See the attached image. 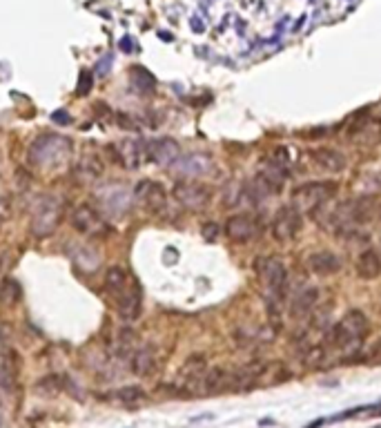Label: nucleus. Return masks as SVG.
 I'll return each mask as SVG.
<instances>
[{
	"mask_svg": "<svg viewBox=\"0 0 381 428\" xmlns=\"http://www.w3.org/2000/svg\"><path fill=\"white\" fill-rule=\"evenodd\" d=\"M11 217V203L7 196H0V221H7Z\"/></svg>",
	"mask_w": 381,
	"mask_h": 428,
	"instance_id": "72a5a7b5",
	"label": "nucleus"
},
{
	"mask_svg": "<svg viewBox=\"0 0 381 428\" xmlns=\"http://www.w3.org/2000/svg\"><path fill=\"white\" fill-rule=\"evenodd\" d=\"M201 390L206 395H221V393H230L232 390V370L223 368V366H214L203 377Z\"/></svg>",
	"mask_w": 381,
	"mask_h": 428,
	"instance_id": "f3484780",
	"label": "nucleus"
},
{
	"mask_svg": "<svg viewBox=\"0 0 381 428\" xmlns=\"http://www.w3.org/2000/svg\"><path fill=\"white\" fill-rule=\"evenodd\" d=\"M20 301V283L16 279H5L0 286V304L5 308L16 306Z\"/></svg>",
	"mask_w": 381,
	"mask_h": 428,
	"instance_id": "c85d7f7f",
	"label": "nucleus"
},
{
	"mask_svg": "<svg viewBox=\"0 0 381 428\" xmlns=\"http://www.w3.org/2000/svg\"><path fill=\"white\" fill-rule=\"evenodd\" d=\"M261 232H263L261 219L248 212L232 214V217H227V221L223 225V234L234 243H248L252 239H257Z\"/></svg>",
	"mask_w": 381,
	"mask_h": 428,
	"instance_id": "39448f33",
	"label": "nucleus"
},
{
	"mask_svg": "<svg viewBox=\"0 0 381 428\" xmlns=\"http://www.w3.org/2000/svg\"><path fill=\"white\" fill-rule=\"evenodd\" d=\"M319 304V290L312 286H306L301 293H297L290 301V317L292 319H306Z\"/></svg>",
	"mask_w": 381,
	"mask_h": 428,
	"instance_id": "6ab92c4d",
	"label": "nucleus"
},
{
	"mask_svg": "<svg viewBox=\"0 0 381 428\" xmlns=\"http://www.w3.org/2000/svg\"><path fill=\"white\" fill-rule=\"evenodd\" d=\"M52 121H54V123H58V125H67L72 119H69L67 112H62V109H60V112H54V114H52Z\"/></svg>",
	"mask_w": 381,
	"mask_h": 428,
	"instance_id": "f704fd0d",
	"label": "nucleus"
},
{
	"mask_svg": "<svg viewBox=\"0 0 381 428\" xmlns=\"http://www.w3.org/2000/svg\"><path fill=\"white\" fill-rule=\"evenodd\" d=\"M69 386L67 377L60 375V373H49V375H43L41 380L34 384V393L38 397H56L58 393H62Z\"/></svg>",
	"mask_w": 381,
	"mask_h": 428,
	"instance_id": "4be33fe9",
	"label": "nucleus"
},
{
	"mask_svg": "<svg viewBox=\"0 0 381 428\" xmlns=\"http://www.w3.org/2000/svg\"><path fill=\"white\" fill-rule=\"evenodd\" d=\"M119 299V314L125 321H136L141 317L143 310V297H141V288L132 279V283L127 286V290L116 297Z\"/></svg>",
	"mask_w": 381,
	"mask_h": 428,
	"instance_id": "dca6fc26",
	"label": "nucleus"
},
{
	"mask_svg": "<svg viewBox=\"0 0 381 428\" xmlns=\"http://www.w3.org/2000/svg\"><path fill=\"white\" fill-rule=\"evenodd\" d=\"M134 196L154 214H159L165 208V203H168V192H165V187L156 181H141L136 185Z\"/></svg>",
	"mask_w": 381,
	"mask_h": 428,
	"instance_id": "ddd939ff",
	"label": "nucleus"
},
{
	"mask_svg": "<svg viewBox=\"0 0 381 428\" xmlns=\"http://www.w3.org/2000/svg\"><path fill=\"white\" fill-rule=\"evenodd\" d=\"M354 268H357V274L361 276L363 281H373L381 274V257L377 250H363V253L357 257V263H354Z\"/></svg>",
	"mask_w": 381,
	"mask_h": 428,
	"instance_id": "5701e85b",
	"label": "nucleus"
},
{
	"mask_svg": "<svg viewBox=\"0 0 381 428\" xmlns=\"http://www.w3.org/2000/svg\"><path fill=\"white\" fill-rule=\"evenodd\" d=\"M339 192V185L335 181H310V183H301L292 190V196L297 201H303L310 208L323 206L328 201H333Z\"/></svg>",
	"mask_w": 381,
	"mask_h": 428,
	"instance_id": "6e6552de",
	"label": "nucleus"
},
{
	"mask_svg": "<svg viewBox=\"0 0 381 428\" xmlns=\"http://www.w3.org/2000/svg\"><path fill=\"white\" fill-rule=\"evenodd\" d=\"M373 119H375V121H377V123H381V109H379V112H377V114H375V116H373Z\"/></svg>",
	"mask_w": 381,
	"mask_h": 428,
	"instance_id": "c9c22d12",
	"label": "nucleus"
},
{
	"mask_svg": "<svg viewBox=\"0 0 381 428\" xmlns=\"http://www.w3.org/2000/svg\"><path fill=\"white\" fill-rule=\"evenodd\" d=\"M100 203H103V212L112 214V217H121L130 208V196H127L123 187L112 185L100 192Z\"/></svg>",
	"mask_w": 381,
	"mask_h": 428,
	"instance_id": "aec40b11",
	"label": "nucleus"
},
{
	"mask_svg": "<svg viewBox=\"0 0 381 428\" xmlns=\"http://www.w3.org/2000/svg\"><path fill=\"white\" fill-rule=\"evenodd\" d=\"M132 83L138 92H152L154 90V76L143 67H132Z\"/></svg>",
	"mask_w": 381,
	"mask_h": 428,
	"instance_id": "7c9ffc66",
	"label": "nucleus"
},
{
	"mask_svg": "<svg viewBox=\"0 0 381 428\" xmlns=\"http://www.w3.org/2000/svg\"><path fill=\"white\" fill-rule=\"evenodd\" d=\"M208 373V359L206 355H201V352H194V355H189L185 359V363L179 370V380L183 382V393H189L196 384L201 386L203 384V377Z\"/></svg>",
	"mask_w": 381,
	"mask_h": 428,
	"instance_id": "f8f14e48",
	"label": "nucleus"
},
{
	"mask_svg": "<svg viewBox=\"0 0 381 428\" xmlns=\"http://www.w3.org/2000/svg\"><path fill=\"white\" fill-rule=\"evenodd\" d=\"M221 225L219 223H214V221H210V223H203V228H201V236L206 239V241H217V239L221 236Z\"/></svg>",
	"mask_w": 381,
	"mask_h": 428,
	"instance_id": "2f4dec72",
	"label": "nucleus"
},
{
	"mask_svg": "<svg viewBox=\"0 0 381 428\" xmlns=\"http://www.w3.org/2000/svg\"><path fill=\"white\" fill-rule=\"evenodd\" d=\"M172 196L179 206H183L189 212H201L203 208H208L212 190L208 185H203L199 181H179L174 185Z\"/></svg>",
	"mask_w": 381,
	"mask_h": 428,
	"instance_id": "423d86ee",
	"label": "nucleus"
},
{
	"mask_svg": "<svg viewBox=\"0 0 381 428\" xmlns=\"http://www.w3.org/2000/svg\"><path fill=\"white\" fill-rule=\"evenodd\" d=\"M18 382V355L7 350L0 359V399H9L16 390Z\"/></svg>",
	"mask_w": 381,
	"mask_h": 428,
	"instance_id": "4468645a",
	"label": "nucleus"
},
{
	"mask_svg": "<svg viewBox=\"0 0 381 428\" xmlns=\"http://www.w3.org/2000/svg\"><path fill=\"white\" fill-rule=\"evenodd\" d=\"M368 328H370V323L361 310H348L330 330L328 348H335L348 357H361L359 348L368 335Z\"/></svg>",
	"mask_w": 381,
	"mask_h": 428,
	"instance_id": "f257e3e1",
	"label": "nucleus"
},
{
	"mask_svg": "<svg viewBox=\"0 0 381 428\" xmlns=\"http://www.w3.org/2000/svg\"><path fill=\"white\" fill-rule=\"evenodd\" d=\"M181 149L174 138H154V141L145 143V161L156 163V166H170L179 159Z\"/></svg>",
	"mask_w": 381,
	"mask_h": 428,
	"instance_id": "9b49d317",
	"label": "nucleus"
},
{
	"mask_svg": "<svg viewBox=\"0 0 381 428\" xmlns=\"http://www.w3.org/2000/svg\"><path fill=\"white\" fill-rule=\"evenodd\" d=\"M306 268L316 276H330L341 270V259L330 250H316V253L308 255Z\"/></svg>",
	"mask_w": 381,
	"mask_h": 428,
	"instance_id": "a211bd4d",
	"label": "nucleus"
},
{
	"mask_svg": "<svg viewBox=\"0 0 381 428\" xmlns=\"http://www.w3.org/2000/svg\"><path fill=\"white\" fill-rule=\"evenodd\" d=\"M156 368V350L154 346H141L132 352L130 357V370L136 377H149Z\"/></svg>",
	"mask_w": 381,
	"mask_h": 428,
	"instance_id": "412c9836",
	"label": "nucleus"
},
{
	"mask_svg": "<svg viewBox=\"0 0 381 428\" xmlns=\"http://www.w3.org/2000/svg\"><path fill=\"white\" fill-rule=\"evenodd\" d=\"M62 212H65V206L62 201L54 194H45L38 199V203L34 208L32 214V232L38 239H45V236H52L58 225L62 221Z\"/></svg>",
	"mask_w": 381,
	"mask_h": 428,
	"instance_id": "20e7f679",
	"label": "nucleus"
},
{
	"mask_svg": "<svg viewBox=\"0 0 381 428\" xmlns=\"http://www.w3.org/2000/svg\"><path fill=\"white\" fill-rule=\"evenodd\" d=\"M109 152L114 154L119 166L127 170H136L145 161V143L134 141V138H125V141H119L114 147H109Z\"/></svg>",
	"mask_w": 381,
	"mask_h": 428,
	"instance_id": "9d476101",
	"label": "nucleus"
},
{
	"mask_svg": "<svg viewBox=\"0 0 381 428\" xmlns=\"http://www.w3.org/2000/svg\"><path fill=\"white\" fill-rule=\"evenodd\" d=\"M109 399H114L116 404H123V406H134L138 401L145 399V390L138 386H125V388L114 390Z\"/></svg>",
	"mask_w": 381,
	"mask_h": 428,
	"instance_id": "bb28decb",
	"label": "nucleus"
},
{
	"mask_svg": "<svg viewBox=\"0 0 381 428\" xmlns=\"http://www.w3.org/2000/svg\"><path fill=\"white\" fill-rule=\"evenodd\" d=\"M265 168H270V170H274L279 174L288 176V172H290V154H288V149L286 147L272 149V152L265 156Z\"/></svg>",
	"mask_w": 381,
	"mask_h": 428,
	"instance_id": "cd10ccee",
	"label": "nucleus"
},
{
	"mask_svg": "<svg viewBox=\"0 0 381 428\" xmlns=\"http://www.w3.org/2000/svg\"><path fill=\"white\" fill-rule=\"evenodd\" d=\"M310 159L314 161V166H316V168H321V170L328 172V174H339V172H344L346 166H348L346 156L341 154L339 149H335V147H326V145L310 149Z\"/></svg>",
	"mask_w": 381,
	"mask_h": 428,
	"instance_id": "2eb2a0df",
	"label": "nucleus"
},
{
	"mask_svg": "<svg viewBox=\"0 0 381 428\" xmlns=\"http://www.w3.org/2000/svg\"><path fill=\"white\" fill-rule=\"evenodd\" d=\"M206 159L201 156H187L183 161H174V170H179L181 174L189 176V174H201L203 170H206Z\"/></svg>",
	"mask_w": 381,
	"mask_h": 428,
	"instance_id": "c756f323",
	"label": "nucleus"
},
{
	"mask_svg": "<svg viewBox=\"0 0 381 428\" xmlns=\"http://www.w3.org/2000/svg\"><path fill=\"white\" fill-rule=\"evenodd\" d=\"M72 156V141L58 134L38 136L29 147V163L43 170H56L65 166Z\"/></svg>",
	"mask_w": 381,
	"mask_h": 428,
	"instance_id": "f03ea898",
	"label": "nucleus"
},
{
	"mask_svg": "<svg viewBox=\"0 0 381 428\" xmlns=\"http://www.w3.org/2000/svg\"><path fill=\"white\" fill-rule=\"evenodd\" d=\"M79 94L85 96V94H90L92 92V74L90 72H81V76H79Z\"/></svg>",
	"mask_w": 381,
	"mask_h": 428,
	"instance_id": "473e14b6",
	"label": "nucleus"
},
{
	"mask_svg": "<svg viewBox=\"0 0 381 428\" xmlns=\"http://www.w3.org/2000/svg\"><path fill=\"white\" fill-rule=\"evenodd\" d=\"M72 253V259H74V266L81 268L83 272H94L98 268V255L94 253L92 248H85V246H74V250H69Z\"/></svg>",
	"mask_w": 381,
	"mask_h": 428,
	"instance_id": "a878e982",
	"label": "nucleus"
},
{
	"mask_svg": "<svg viewBox=\"0 0 381 428\" xmlns=\"http://www.w3.org/2000/svg\"><path fill=\"white\" fill-rule=\"evenodd\" d=\"M132 283L130 274H127V270L123 266H112L107 268L105 272V290L114 297H119L127 290V286Z\"/></svg>",
	"mask_w": 381,
	"mask_h": 428,
	"instance_id": "b1692460",
	"label": "nucleus"
},
{
	"mask_svg": "<svg viewBox=\"0 0 381 428\" xmlns=\"http://www.w3.org/2000/svg\"><path fill=\"white\" fill-rule=\"evenodd\" d=\"M254 272H257L263 290L268 293V301L281 304L288 295V286H290L286 263L276 257H259L254 261Z\"/></svg>",
	"mask_w": 381,
	"mask_h": 428,
	"instance_id": "7ed1b4c3",
	"label": "nucleus"
},
{
	"mask_svg": "<svg viewBox=\"0 0 381 428\" xmlns=\"http://www.w3.org/2000/svg\"><path fill=\"white\" fill-rule=\"evenodd\" d=\"M301 225H303V219L297 206H281L274 214L270 230L279 243H288L292 239H297V234L301 232Z\"/></svg>",
	"mask_w": 381,
	"mask_h": 428,
	"instance_id": "0eeeda50",
	"label": "nucleus"
},
{
	"mask_svg": "<svg viewBox=\"0 0 381 428\" xmlns=\"http://www.w3.org/2000/svg\"><path fill=\"white\" fill-rule=\"evenodd\" d=\"M69 221H72V228L76 232H81V234H98L100 230H107V225H105L103 217H100V212L90 203L76 206L72 210Z\"/></svg>",
	"mask_w": 381,
	"mask_h": 428,
	"instance_id": "1a4fd4ad",
	"label": "nucleus"
},
{
	"mask_svg": "<svg viewBox=\"0 0 381 428\" xmlns=\"http://www.w3.org/2000/svg\"><path fill=\"white\" fill-rule=\"evenodd\" d=\"M74 172H76V179H81V181H96L103 176V163L96 156H85L76 163Z\"/></svg>",
	"mask_w": 381,
	"mask_h": 428,
	"instance_id": "393cba45",
	"label": "nucleus"
}]
</instances>
